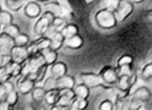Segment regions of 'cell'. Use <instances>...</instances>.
Wrapping results in <instances>:
<instances>
[{
  "instance_id": "cell-4",
  "label": "cell",
  "mask_w": 152,
  "mask_h": 110,
  "mask_svg": "<svg viewBox=\"0 0 152 110\" xmlns=\"http://www.w3.org/2000/svg\"><path fill=\"white\" fill-rule=\"evenodd\" d=\"M133 4L130 1L120 0L119 7L115 12L117 22L122 23L126 19L128 18L133 12Z\"/></svg>"
},
{
  "instance_id": "cell-21",
  "label": "cell",
  "mask_w": 152,
  "mask_h": 110,
  "mask_svg": "<svg viewBox=\"0 0 152 110\" xmlns=\"http://www.w3.org/2000/svg\"><path fill=\"white\" fill-rule=\"evenodd\" d=\"M73 92H74L77 98L88 100L89 98L90 89L83 84L76 85L75 87L73 88Z\"/></svg>"
},
{
  "instance_id": "cell-2",
  "label": "cell",
  "mask_w": 152,
  "mask_h": 110,
  "mask_svg": "<svg viewBox=\"0 0 152 110\" xmlns=\"http://www.w3.org/2000/svg\"><path fill=\"white\" fill-rule=\"evenodd\" d=\"M95 21L97 24L104 30L112 29L117 24V20L113 12L106 9H102L95 14Z\"/></svg>"
},
{
  "instance_id": "cell-8",
  "label": "cell",
  "mask_w": 152,
  "mask_h": 110,
  "mask_svg": "<svg viewBox=\"0 0 152 110\" xmlns=\"http://www.w3.org/2000/svg\"><path fill=\"white\" fill-rule=\"evenodd\" d=\"M76 98H77L73 92V89L59 90V98H58L56 105L67 109L73 104Z\"/></svg>"
},
{
  "instance_id": "cell-17",
  "label": "cell",
  "mask_w": 152,
  "mask_h": 110,
  "mask_svg": "<svg viewBox=\"0 0 152 110\" xmlns=\"http://www.w3.org/2000/svg\"><path fill=\"white\" fill-rule=\"evenodd\" d=\"M117 87L121 92L124 93V98H126L129 93V90L131 88L132 84L130 82V77L126 75L119 76L117 81Z\"/></svg>"
},
{
  "instance_id": "cell-46",
  "label": "cell",
  "mask_w": 152,
  "mask_h": 110,
  "mask_svg": "<svg viewBox=\"0 0 152 110\" xmlns=\"http://www.w3.org/2000/svg\"><path fill=\"white\" fill-rule=\"evenodd\" d=\"M6 96H7V92L5 91L3 86L1 84V86H0V101L5 100Z\"/></svg>"
},
{
  "instance_id": "cell-16",
  "label": "cell",
  "mask_w": 152,
  "mask_h": 110,
  "mask_svg": "<svg viewBox=\"0 0 152 110\" xmlns=\"http://www.w3.org/2000/svg\"><path fill=\"white\" fill-rule=\"evenodd\" d=\"M67 67L64 62H56L55 64L51 66L50 73L52 77L58 79L66 75Z\"/></svg>"
},
{
  "instance_id": "cell-27",
  "label": "cell",
  "mask_w": 152,
  "mask_h": 110,
  "mask_svg": "<svg viewBox=\"0 0 152 110\" xmlns=\"http://www.w3.org/2000/svg\"><path fill=\"white\" fill-rule=\"evenodd\" d=\"M2 33L6 34L8 36L14 39L15 37L18 36L20 34L19 27L14 23H11L10 25H7L6 27H2Z\"/></svg>"
},
{
  "instance_id": "cell-45",
  "label": "cell",
  "mask_w": 152,
  "mask_h": 110,
  "mask_svg": "<svg viewBox=\"0 0 152 110\" xmlns=\"http://www.w3.org/2000/svg\"><path fill=\"white\" fill-rule=\"evenodd\" d=\"M11 107L6 100L0 101V110H12Z\"/></svg>"
},
{
  "instance_id": "cell-56",
  "label": "cell",
  "mask_w": 152,
  "mask_h": 110,
  "mask_svg": "<svg viewBox=\"0 0 152 110\" xmlns=\"http://www.w3.org/2000/svg\"><path fill=\"white\" fill-rule=\"evenodd\" d=\"M151 64H152V57H151Z\"/></svg>"
},
{
  "instance_id": "cell-18",
  "label": "cell",
  "mask_w": 152,
  "mask_h": 110,
  "mask_svg": "<svg viewBox=\"0 0 152 110\" xmlns=\"http://www.w3.org/2000/svg\"><path fill=\"white\" fill-rule=\"evenodd\" d=\"M83 44V40L79 34L74 35L73 37L65 39L64 45L71 49H79L82 47Z\"/></svg>"
},
{
  "instance_id": "cell-3",
  "label": "cell",
  "mask_w": 152,
  "mask_h": 110,
  "mask_svg": "<svg viewBox=\"0 0 152 110\" xmlns=\"http://www.w3.org/2000/svg\"><path fill=\"white\" fill-rule=\"evenodd\" d=\"M80 79L81 81L82 84L91 89V88H95V87H103L109 89L111 86L108 85L104 80L102 79L100 73H81L80 74Z\"/></svg>"
},
{
  "instance_id": "cell-1",
  "label": "cell",
  "mask_w": 152,
  "mask_h": 110,
  "mask_svg": "<svg viewBox=\"0 0 152 110\" xmlns=\"http://www.w3.org/2000/svg\"><path fill=\"white\" fill-rule=\"evenodd\" d=\"M47 66L45 64V59L42 56V53L32 55L27 59V62L22 67V72L20 77H26L29 74L36 73L42 67Z\"/></svg>"
},
{
  "instance_id": "cell-22",
  "label": "cell",
  "mask_w": 152,
  "mask_h": 110,
  "mask_svg": "<svg viewBox=\"0 0 152 110\" xmlns=\"http://www.w3.org/2000/svg\"><path fill=\"white\" fill-rule=\"evenodd\" d=\"M60 32L63 35V37H65V39H66V38H69V37L78 34L79 28L74 23H68V24H66V26H64V27L61 30Z\"/></svg>"
},
{
  "instance_id": "cell-55",
  "label": "cell",
  "mask_w": 152,
  "mask_h": 110,
  "mask_svg": "<svg viewBox=\"0 0 152 110\" xmlns=\"http://www.w3.org/2000/svg\"><path fill=\"white\" fill-rule=\"evenodd\" d=\"M113 110H118V109H115V107H114V109H113Z\"/></svg>"
},
{
  "instance_id": "cell-38",
  "label": "cell",
  "mask_w": 152,
  "mask_h": 110,
  "mask_svg": "<svg viewBox=\"0 0 152 110\" xmlns=\"http://www.w3.org/2000/svg\"><path fill=\"white\" fill-rule=\"evenodd\" d=\"M48 66H45V67H42V69H40L37 72V80H36V84L41 83L42 81H43L45 80V77L46 72H47V70H48Z\"/></svg>"
},
{
  "instance_id": "cell-29",
  "label": "cell",
  "mask_w": 152,
  "mask_h": 110,
  "mask_svg": "<svg viewBox=\"0 0 152 110\" xmlns=\"http://www.w3.org/2000/svg\"><path fill=\"white\" fill-rule=\"evenodd\" d=\"M13 17L10 12L7 10H2L0 12V26L6 27L7 25L13 23Z\"/></svg>"
},
{
  "instance_id": "cell-31",
  "label": "cell",
  "mask_w": 152,
  "mask_h": 110,
  "mask_svg": "<svg viewBox=\"0 0 152 110\" xmlns=\"http://www.w3.org/2000/svg\"><path fill=\"white\" fill-rule=\"evenodd\" d=\"M42 87H43V88L45 90L46 92H49V91L57 89L56 79L54 78V77H52V76L47 77L46 79H45L44 84H43Z\"/></svg>"
},
{
  "instance_id": "cell-49",
  "label": "cell",
  "mask_w": 152,
  "mask_h": 110,
  "mask_svg": "<svg viewBox=\"0 0 152 110\" xmlns=\"http://www.w3.org/2000/svg\"><path fill=\"white\" fill-rule=\"evenodd\" d=\"M66 110H79V109H78V108L76 106V105L74 104V103H73V104L71 105V106H69V108L66 109Z\"/></svg>"
},
{
  "instance_id": "cell-42",
  "label": "cell",
  "mask_w": 152,
  "mask_h": 110,
  "mask_svg": "<svg viewBox=\"0 0 152 110\" xmlns=\"http://www.w3.org/2000/svg\"><path fill=\"white\" fill-rule=\"evenodd\" d=\"M45 105V103L44 104V102H35L32 101L31 103V108L32 110H48Z\"/></svg>"
},
{
  "instance_id": "cell-47",
  "label": "cell",
  "mask_w": 152,
  "mask_h": 110,
  "mask_svg": "<svg viewBox=\"0 0 152 110\" xmlns=\"http://www.w3.org/2000/svg\"><path fill=\"white\" fill-rule=\"evenodd\" d=\"M49 110H66V109L63 108L60 106H58V105H55V106H51Z\"/></svg>"
},
{
  "instance_id": "cell-57",
  "label": "cell",
  "mask_w": 152,
  "mask_h": 110,
  "mask_svg": "<svg viewBox=\"0 0 152 110\" xmlns=\"http://www.w3.org/2000/svg\"><path fill=\"white\" fill-rule=\"evenodd\" d=\"M0 86H1V84H0Z\"/></svg>"
},
{
  "instance_id": "cell-53",
  "label": "cell",
  "mask_w": 152,
  "mask_h": 110,
  "mask_svg": "<svg viewBox=\"0 0 152 110\" xmlns=\"http://www.w3.org/2000/svg\"><path fill=\"white\" fill-rule=\"evenodd\" d=\"M1 30H2V27L0 26V33H1Z\"/></svg>"
},
{
  "instance_id": "cell-14",
  "label": "cell",
  "mask_w": 152,
  "mask_h": 110,
  "mask_svg": "<svg viewBox=\"0 0 152 110\" xmlns=\"http://www.w3.org/2000/svg\"><path fill=\"white\" fill-rule=\"evenodd\" d=\"M56 86L58 90L72 89L76 86V81L74 77L69 75H66L64 77L56 79Z\"/></svg>"
},
{
  "instance_id": "cell-54",
  "label": "cell",
  "mask_w": 152,
  "mask_h": 110,
  "mask_svg": "<svg viewBox=\"0 0 152 110\" xmlns=\"http://www.w3.org/2000/svg\"><path fill=\"white\" fill-rule=\"evenodd\" d=\"M150 13H151V15H152V10H151V11H150Z\"/></svg>"
},
{
  "instance_id": "cell-5",
  "label": "cell",
  "mask_w": 152,
  "mask_h": 110,
  "mask_svg": "<svg viewBox=\"0 0 152 110\" xmlns=\"http://www.w3.org/2000/svg\"><path fill=\"white\" fill-rule=\"evenodd\" d=\"M29 51L27 47H17L15 46L10 53L11 61L18 65L23 66L30 58Z\"/></svg>"
},
{
  "instance_id": "cell-23",
  "label": "cell",
  "mask_w": 152,
  "mask_h": 110,
  "mask_svg": "<svg viewBox=\"0 0 152 110\" xmlns=\"http://www.w3.org/2000/svg\"><path fill=\"white\" fill-rule=\"evenodd\" d=\"M59 98V90H52L49 92H46L45 98V103L47 106H55L58 102Z\"/></svg>"
},
{
  "instance_id": "cell-7",
  "label": "cell",
  "mask_w": 152,
  "mask_h": 110,
  "mask_svg": "<svg viewBox=\"0 0 152 110\" xmlns=\"http://www.w3.org/2000/svg\"><path fill=\"white\" fill-rule=\"evenodd\" d=\"M14 47V39L6 34L1 32L0 33V55L2 56H10Z\"/></svg>"
},
{
  "instance_id": "cell-10",
  "label": "cell",
  "mask_w": 152,
  "mask_h": 110,
  "mask_svg": "<svg viewBox=\"0 0 152 110\" xmlns=\"http://www.w3.org/2000/svg\"><path fill=\"white\" fill-rule=\"evenodd\" d=\"M130 95H131L130 96L131 98L133 99L137 100V101H140L142 103L145 104L146 102H148L152 98V92L150 88L142 86L134 91Z\"/></svg>"
},
{
  "instance_id": "cell-52",
  "label": "cell",
  "mask_w": 152,
  "mask_h": 110,
  "mask_svg": "<svg viewBox=\"0 0 152 110\" xmlns=\"http://www.w3.org/2000/svg\"><path fill=\"white\" fill-rule=\"evenodd\" d=\"M2 7H1V6H0V12H2Z\"/></svg>"
},
{
  "instance_id": "cell-41",
  "label": "cell",
  "mask_w": 152,
  "mask_h": 110,
  "mask_svg": "<svg viewBox=\"0 0 152 110\" xmlns=\"http://www.w3.org/2000/svg\"><path fill=\"white\" fill-rule=\"evenodd\" d=\"M73 103L76 105V106H77L79 110H85L88 106V100L76 98V100L73 102Z\"/></svg>"
},
{
  "instance_id": "cell-34",
  "label": "cell",
  "mask_w": 152,
  "mask_h": 110,
  "mask_svg": "<svg viewBox=\"0 0 152 110\" xmlns=\"http://www.w3.org/2000/svg\"><path fill=\"white\" fill-rule=\"evenodd\" d=\"M133 62V58L129 55H123L117 61L118 67H123V66H131Z\"/></svg>"
},
{
  "instance_id": "cell-35",
  "label": "cell",
  "mask_w": 152,
  "mask_h": 110,
  "mask_svg": "<svg viewBox=\"0 0 152 110\" xmlns=\"http://www.w3.org/2000/svg\"><path fill=\"white\" fill-rule=\"evenodd\" d=\"M66 21L62 17H55L54 21L52 23L50 28H52V31H58V28H60V31L66 26Z\"/></svg>"
},
{
  "instance_id": "cell-20",
  "label": "cell",
  "mask_w": 152,
  "mask_h": 110,
  "mask_svg": "<svg viewBox=\"0 0 152 110\" xmlns=\"http://www.w3.org/2000/svg\"><path fill=\"white\" fill-rule=\"evenodd\" d=\"M43 8L45 11V12H49L54 15L56 17H62V8L58 2H48L45 3Z\"/></svg>"
},
{
  "instance_id": "cell-24",
  "label": "cell",
  "mask_w": 152,
  "mask_h": 110,
  "mask_svg": "<svg viewBox=\"0 0 152 110\" xmlns=\"http://www.w3.org/2000/svg\"><path fill=\"white\" fill-rule=\"evenodd\" d=\"M4 67H6L7 72L9 73V74L10 75L11 77H20L21 72H22V67L23 66L18 65L10 61Z\"/></svg>"
},
{
  "instance_id": "cell-39",
  "label": "cell",
  "mask_w": 152,
  "mask_h": 110,
  "mask_svg": "<svg viewBox=\"0 0 152 110\" xmlns=\"http://www.w3.org/2000/svg\"><path fill=\"white\" fill-rule=\"evenodd\" d=\"M99 110H113L114 104L109 100H104L99 105Z\"/></svg>"
},
{
  "instance_id": "cell-12",
  "label": "cell",
  "mask_w": 152,
  "mask_h": 110,
  "mask_svg": "<svg viewBox=\"0 0 152 110\" xmlns=\"http://www.w3.org/2000/svg\"><path fill=\"white\" fill-rule=\"evenodd\" d=\"M52 23L48 19L42 16L38 19L34 25V32L37 35L43 36L45 35L50 29Z\"/></svg>"
},
{
  "instance_id": "cell-19",
  "label": "cell",
  "mask_w": 152,
  "mask_h": 110,
  "mask_svg": "<svg viewBox=\"0 0 152 110\" xmlns=\"http://www.w3.org/2000/svg\"><path fill=\"white\" fill-rule=\"evenodd\" d=\"M41 53L44 58L45 64L48 67H51L56 62L57 59H58V53H57L56 51H54V50L49 48L42 51Z\"/></svg>"
},
{
  "instance_id": "cell-40",
  "label": "cell",
  "mask_w": 152,
  "mask_h": 110,
  "mask_svg": "<svg viewBox=\"0 0 152 110\" xmlns=\"http://www.w3.org/2000/svg\"><path fill=\"white\" fill-rule=\"evenodd\" d=\"M118 74H119V77L122 76V75H126V76L131 77L132 75L133 74L132 73L131 66H123V67H119Z\"/></svg>"
},
{
  "instance_id": "cell-33",
  "label": "cell",
  "mask_w": 152,
  "mask_h": 110,
  "mask_svg": "<svg viewBox=\"0 0 152 110\" xmlns=\"http://www.w3.org/2000/svg\"><path fill=\"white\" fill-rule=\"evenodd\" d=\"M102 2L104 3V8L103 9H106L108 10L112 11L115 13V12L117 10V9L119 7L120 0H105Z\"/></svg>"
},
{
  "instance_id": "cell-48",
  "label": "cell",
  "mask_w": 152,
  "mask_h": 110,
  "mask_svg": "<svg viewBox=\"0 0 152 110\" xmlns=\"http://www.w3.org/2000/svg\"><path fill=\"white\" fill-rule=\"evenodd\" d=\"M146 108L148 109V110H152V98L148 101V102H146Z\"/></svg>"
},
{
  "instance_id": "cell-51",
  "label": "cell",
  "mask_w": 152,
  "mask_h": 110,
  "mask_svg": "<svg viewBox=\"0 0 152 110\" xmlns=\"http://www.w3.org/2000/svg\"><path fill=\"white\" fill-rule=\"evenodd\" d=\"M85 2H89V3H90V2H92L93 1H92V0H90V1H85Z\"/></svg>"
},
{
  "instance_id": "cell-26",
  "label": "cell",
  "mask_w": 152,
  "mask_h": 110,
  "mask_svg": "<svg viewBox=\"0 0 152 110\" xmlns=\"http://www.w3.org/2000/svg\"><path fill=\"white\" fill-rule=\"evenodd\" d=\"M62 8V18L66 20H70L73 17V10L70 4L68 1H58Z\"/></svg>"
},
{
  "instance_id": "cell-9",
  "label": "cell",
  "mask_w": 152,
  "mask_h": 110,
  "mask_svg": "<svg viewBox=\"0 0 152 110\" xmlns=\"http://www.w3.org/2000/svg\"><path fill=\"white\" fill-rule=\"evenodd\" d=\"M36 83L27 77H20L17 84V91L23 95L31 93L35 86Z\"/></svg>"
},
{
  "instance_id": "cell-15",
  "label": "cell",
  "mask_w": 152,
  "mask_h": 110,
  "mask_svg": "<svg viewBox=\"0 0 152 110\" xmlns=\"http://www.w3.org/2000/svg\"><path fill=\"white\" fill-rule=\"evenodd\" d=\"M49 39L51 41V46L50 48H52L54 51H58L64 45L65 37L61 34L60 31H52L50 34Z\"/></svg>"
},
{
  "instance_id": "cell-28",
  "label": "cell",
  "mask_w": 152,
  "mask_h": 110,
  "mask_svg": "<svg viewBox=\"0 0 152 110\" xmlns=\"http://www.w3.org/2000/svg\"><path fill=\"white\" fill-rule=\"evenodd\" d=\"M7 7L13 12H18L24 6V1L22 0H6Z\"/></svg>"
},
{
  "instance_id": "cell-6",
  "label": "cell",
  "mask_w": 152,
  "mask_h": 110,
  "mask_svg": "<svg viewBox=\"0 0 152 110\" xmlns=\"http://www.w3.org/2000/svg\"><path fill=\"white\" fill-rule=\"evenodd\" d=\"M51 46V41L49 37H42L39 39L36 40L35 42H32L31 45L29 46H27V49L29 51V53L31 56L39 52H42V51L49 48Z\"/></svg>"
},
{
  "instance_id": "cell-36",
  "label": "cell",
  "mask_w": 152,
  "mask_h": 110,
  "mask_svg": "<svg viewBox=\"0 0 152 110\" xmlns=\"http://www.w3.org/2000/svg\"><path fill=\"white\" fill-rule=\"evenodd\" d=\"M141 77L144 80H149L152 78V64L148 63L143 68L141 72Z\"/></svg>"
},
{
  "instance_id": "cell-37",
  "label": "cell",
  "mask_w": 152,
  "mask_h": 110,
  "mask_svg": "<svg viewBox=\"0 0 152 110\" xmlns=\"http://www.w3.org/2000/svg\"><path fill=\"white\" fill-rule=\"evenodd\" d=\"M10 78H12V77L7 72L6 67H0V84H2L6 83L7 81H10Z\"/></svg>"
},
{
  "instance_id": "cell-11",
  "label": "cell",
  "mask_w": 152,
  "mask_h": 110,
  "mask_svg": "<svg viewBox=\"0 0 152 110\" xmlns=\"http://www.w3.org/2000/svg\"><path fill=\"white\" fill-rule=\"evenodd\" d=\"M102 79L109 86H112L117 83L119 79V74L115 69L111 67H104L100 72Z\"/></svg>"
},
{
  "instance_id": "cell-13",
  "label": "cell",
  "mask_w": 152,
  "mask_h": 110,
  "mask_svg": "<svg viewBox=\"0 0 152 110\" xmlns=\"http://www.w3.org/2000/svg\"><path fill=\"white\" fill-rule=\"evenodd\" d=\"M24 13L29 18H37L42 14V6L36 2H29L24 6Z\"/></svg>"
},
{
  "instance_id": "cell-32",
  "label": "cell",
  "mask_w": 152,
  "mask_h": 110,
  "mask_svg": "<svg viewBox=\"0 0 152 110\" xmlns=\"http://www.w3.org/2000/svg\"><path fill=\"white\" fill-rule=\"evenodd\" d=\"M5 100L8 102L9 105L11 107L16 106L17 102H18V100H19V92H17V89L13 91V92H10L7 95Z\"/></svg>"
},
{
  "instance_id": "cell-43",
  "label": "cell",
  "mask_w": 152,
  "mask_h": 110,
  "mask_svg": "<svg viewBox=\"0 0 152 110\" xmlns=\"http://www.w3.org/2000/svg\"><path fill=\"white\" fill-rule=\"evenodd\" d=\"M2 85L3 86V87H4L5 91H6V92H7V95L10 93V92H13V91L16 90L15 85L13 84V82H11L10 81H7V82H6V83L2 84Z\"/></svg>"
},
{
  "instance_id": "cell-44",
  "label": "cell",
  "mask_w": 152,
  "mask_h": 110,
  "mask_svg": "<svg viewBox=\"0 0 152 110\" xmlns=\"http://www.w3.org/2000/svg\"><path fill=\"white\" fill-rule=\"evenodd\" d=\"M11 61L10 56H2L0 55V67L6 66L9 62Z\"/></svg>"
},
{
  "instance_id": "cell-50",
  "label": "cell",
  "mask_w": 152,
  "mask_h": 110,
  "mask_svg": "<svg viewBox=\"0 0 152 110\" xmlns=\"http://www.w3.org/2000/svg\"><path fill=\"white\" fill-rule=\"evenodd\" d=\"M148 81H149V82H150V84H151V89H152V78L151 79H149V80H148Z\"/></svg>"
},
{
  "instance_id": "cell-30",
  "label": "cell",
  "mask_w": 152,
  "mask_h": 110,
  "mask_svg": "<svg viewBox=\"0 0 152 110\" xmlns=\"http://www.w3.org/2000/svg\"><path fill=\"white\" fill-rule=\"evenodd\" d=\"M29 37L25 34L20 33L18 36L14 38L15 46L17 47H27V44L29 43Z\"/></svg>"
},
{
  "instance_id": "cell-25",
  "label": "cell",
  "mask_w": 152,
  "mask_h": 110,
  "mask_svg": "<svg viewBox=\"0 0 152 110\" xmlns=\"http://www.w3.org/2000/svg\"><path fill=\"white\" fill-rule=\"evenodd\" d=\"M46 91L43 87L36 86L31 92L32 101L35 102H44L45 98Z\"/></svg>"
}]
</instances>
